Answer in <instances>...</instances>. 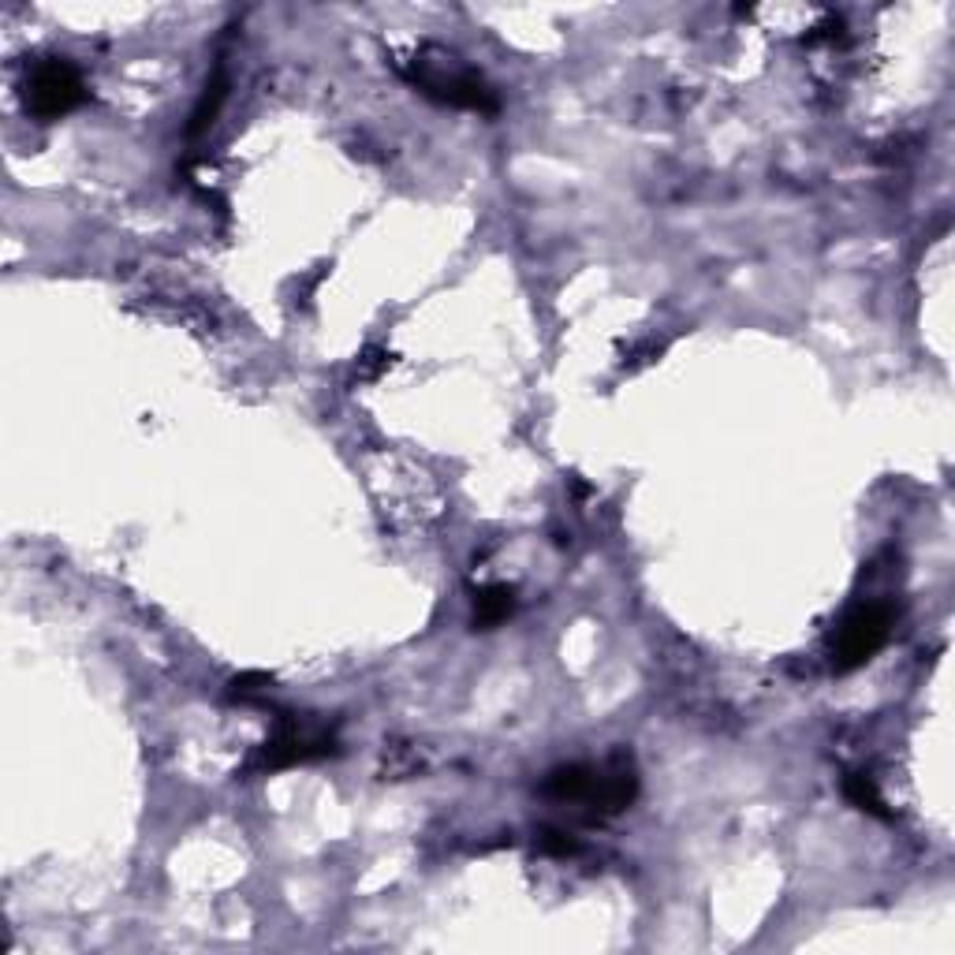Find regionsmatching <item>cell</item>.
Here are the masks:
<instances>
[{
  "mask_svg": "<svg viewBox=\"0 0 955 955\" xmlns=\"http://www.w3.org/2000/svg\"><path fill=\"white\" fill-rule=\"evenodd\" d=\"M26 113L38 116V120H61L72 108L86 102V83L78 75V67L64 56H49V61H38L26 75V91H23Z\"/></svg>",
  "mask_w": 955,
  "mask_h": 955,
  "instance_id": "obj_2",
  "label": "cell"
},
{
  "mask_svg": "<svg viewBox=\"0 0 955 955\" xmlns=\"http://www.w3.org/2000/svg\"><path fill=\"white\" fill-rule=\"evenodd\" d=\"M892 635V608L881 602H866L851 608L832 632V668L836 672H855L870 661Z\"/></svg>",
  "mask_w": 955,
  "mask_h": 955,
  "instance_id": "obj_3",
  "label": "cell"
},
{
  "mask_svg": "<svg viewBox=\"0 0 955 955\" xmlns=\"http://www.w3.org/2000/svg\"><path fill=\"white\" fill-rule=\"evenodd\" d=\"M843 795H848V803L859 806L862 814L881 817V821H889V817H892L889 810H884V799H881V792H878V784H873L870 773H848V776H843Z\"/></svg>",
  "mask_w": 955,
  "mask_h": 955,
  "instance_id": "obj_7",
  "label": "cell"
},
{
  "mask_svg": "<svg viewBox=\"0 0 955 955\" xmlns=\"http://www.w3.org/2000/svg\"><path fill=\"white\" fill-rule=\"evenodd\" d=\"M262 687H269V676H265V672L235 676V679H232V698H254V694L262 691Z\"/></svg>",
  "mask_w": 955,
  "mask_h": 955,
  "instance_id": "obj_11",
  "label": "cell"
},
{
  "mask_svg": "<svg viewBox=\"0 0 955 955\" xmlns=\"http://www.w3.org/2000/svg\"><path fill=\"white\" fill-rule=\"evenodd\" d=\"M538 848L545 855H556V859H567V855H579V843L571 840L567 832H556V829H545L538 836Z\"/></svg>",
  "mask_w": 955,
  "mask_h": 955,
  "instance_id": "obj_10",
  "label": "cell"
},
{
  "mask_svg": "<svg viewBox=\"0 0 955 955\" xmlns=\"http://www.w3.org/2000/svg\"><path fill=\"white\" fill-rule=\"evenodd\" d=\"M452 61H456V56H445V53H441V61H426V56H415V61L403 67V75H407L411 83H415L426 97H433V102L494 116L497 108H500L497 94L489 91L486 83H481V75H475L470 67L452 64Z\"/></svg>",
  "mask_w": 955,
  "mask_h": 955,
  "instance_id": "obj_1",
  "label": "cell"
},
{
  "mask_svg": "<svg viewBox=\"0 0 955 955\" xmlns=\"http://www.w3.org/2000/svg\"><path fill=\"white\" fill-rule=\"evenodd\" d=\"M329 754H337V740H332V735H314V732H303L295 721H280L277 735L262 746L258 770L277 773V770H291V765H303V762H318V757H329Z\"/></svg>",
  "mask_w": 955,
  "mask_h": 955,
  "instance_id": "obj_4",
  "label": "cell"
},
{
  "mask_svg": "<svg viewBox=\"0 0 955 955\" xmlns=\"http://www.w3.org/2000/svg\"><path fill=\"white\" fill-rule=\"evenodd\" d=\"M594 784H597V770L575 762V765H560V770L549 773L545 784H541V792H545L549 799H560V803H590Z\"/></svg>",
  "mask_w": 955,
  "mask_h": 955,
  "instance_id": "obj_5",
  "label": "cell"
},
{
  "mask_svg": "<svg viewBox=\"0 0 955 955\" xmlns=\"http://www.w3.org/2000/svg\"><path fill=\"white\" fill-rule=\"evenodd\" d=\"M224 97H229V83H224V72H216L210 83H205V94L199 97V105H194L191 124H187V135H202L205 127L216 120V113H221Z\"/></svg>",
  "mask_w": 955,
  "mask_h": 955,
  "instance_id": "obj_8",
  "label": "cell"
},
{
  "mask_svg": "<svg viewBox=\"0 0 955 955\" xmlns=\"http://www.w3.org/2000/svg\"><path fill=\"white\" fill-rule=\"evenodd\" d=\"M516 613V590L511 586H481L475 594V627L478 632H489V627L505 624V619Z\"/></svg>",
  "mask_w": 955,
  "mask_h": 955,
  "instance_id": "obj_6",
  "label": "cell"
},
{
  "mask_svg": "<svg viewBox=\"0 0 955 955\" xmlns=\"http://www.w3.org/2000/svg\"><path fill=\"white\" fill-rule=\"evenodd\" d=\"M389 367H392V351H385V348H367V351L359 354V381H378Z\"/></svg>",
  "mask_w": 955,
  "mask_h": 955,
  "instance_id": "obj_9",
  "label": "cell"
}]
</instances>
